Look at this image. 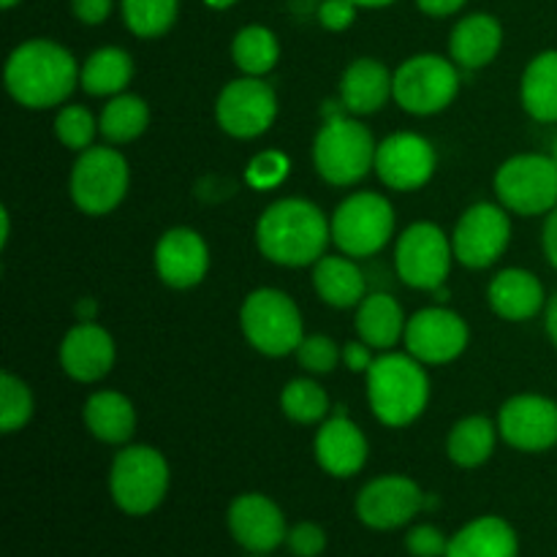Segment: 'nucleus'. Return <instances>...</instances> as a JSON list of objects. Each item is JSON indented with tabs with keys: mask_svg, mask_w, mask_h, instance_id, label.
Listing matches in <instances>:
<instances>
[{
	"mask_svg": "<svg viewBox=\"0 0 557 557\" xmlns=\"http://www.w3.org/2000/svg\"><path fill=\"white\" fill-rule=\"evenodd\" d=\"M71 9L82 25H101L112 14V0H71Z\"/></svg>",
	"mask_w": 557,
	"mask_h": 557,
	"instance_id": "nucleus-43",
	"label": "nucleus"
},
{
	"mask_svg": "<svg viewBox=\"0 0 557 557\" xmlns=\"http://www.w3.org/2000/svg\"><path fill=\"white\" fill-rule=\"evenodd\" d=\"M343 362H346V368L354 370V373H368L370 364H373V348L364 341L346 343V348H343Z\"/></svg>",
	"mask_w": 557,
	"mask_h": 557,
	"instance_id": "nucleus-44",
	"label": "nucleus"
},
{
	"mask_svg": "<svg viewBox=\"0 0 557 557\" xmlns=\"http://www.w3.org/2000/svg\"><path fill=\"white\" fill-rule=\"evenodd\" d=\"M250 557H270V555H250Z\"/></svg>",
	"mask_w": 557,
	"mask_h": 557,
	"instance_id": "nucleus-53",
	"label": "nucleus"
},
{
	"mask_svg": "<svg viewBox=\"0 0 557 557\" xmlns=\"http://www.w3.org/2000/svg\"><path fill=\"white\" fill-rule=\"evenodd\" d=\"M495 196L500 207L517 215H544L557 207V163L553 156L522 152L495 172Z\"/></svg>",
	"mask_w": 557,
	"mask_h": 557,
	"instance_id": "nucleus-8",
	"label": "nucleus"
},
{
	"mask_svg": "<svg viewBox=\"0 0 557 557\" xmlns=\"http://www.w3.org/2000/svg\"><path fill=\"white\" fill-rule=\"evenodd\" d=\"M395 74L375 58H359L343 71L341 103L346 112L373 114L392 98Z\"/></svg>",
	"mask_w": 557,
	"mask_h": 557,
	"instance_id": "nucleus-22",
	"label": "nucleus"
},
{
	"mask_svg": "<svg viewBox=\"0 0 557 557\" xmlns=\"http://www.w3.org/2000/svg\"><path fill=\"white\" fill-rule=\"evenodd\" d=\"M424 498L428 493L413 479L379 476L359 490L357 517L373 531H395L424 511Z\"/></svg>",
	"mask_w": 557,
	"mask_h": 557,
	"instance_id": "nucleus-14",
	"label": "nucleus"
},
{
	"mask_svg": "<svg viewBox=\"0 0 557 557\" xmlns=\"http://www.w3.org/2000/svg\"><path fill=\"white\" fill-rule=\"evenodd\" d=\"M332 226L324 212L308 199H281L261 212L256 245L261 256L281 267L315 264L326 253Z\"/></svg>",
	"mask_w": 557,
	"mask_h": 557,
	"instance_id": "nucleus-2",
	"label": "nucleus"
},
{
	"mask_svg": "<svg viewBox=\"0 0 557 557\" xmlns=\"http://www.w3.org/2000/svg\"><path fill=\"white\" fill-rule=\"evenodd\" d=\"M359 9H384V5H392L395 0H354Z\"/></svg>",
	"mask_w": 557,
	"mask_h": 557,
	"instance_id": "nucleus-49",
	"label": "nucleus"
},
{
	"mask_svg": "<svg viewBox=\"0 0 557 557\" xmlns=\"http://www.w3.org/2000/svg\"><path fill=\"white\" fill-rule=\"evenodd\" d=\"M408 319L403 315V308L389 294H368L357 305V332L359 341L368 343L370 348L386 351L406 335Z\"/></svg>",
	"mask_w": 557,
	"mask_h": 557,
	"instance_id": "nucleus-28",
	"label": "nucleus"
},
{
	"mask_svg": "<svg viewBox=\"0 0 557 557\" xmlns=\"http://www.w3.org/2000/svg\"><path fill=\"white\" fill-rule=\"evenodd\" d=\"M156 270L158 277L172 288L199 286L210 270V250L201 234L185 226L163 232L156 245Z\"/></svg>",
	"mask_w": 557,
	"mask_h": 557,
	"instance_id": "nucleus-19",
	"label": "nucleus"
},
{
	"mask_svg": "<svg viewBox=\"0 0 557 557\" xmlns=\"http://www.w3.org/2000/svg\"><path fill=\"white\" fill-rule=\"evenodd\" d=\"M120 9L134 36L158 38L177 22L180 0H120Z\"/></svg>",
	"mask_w": 557,
	"mask_h": 557,
	"instance_id": "nucleus-34",
	"label": "nucleus"
},
{
	"mask_svg": "<svg viewBox=\"0 0 557 557\" xmlns=\"http://www.w3.org/2000/svg\"><path fill=\"white\" fill-rule=\"evenodd\" d=\"M368 400L386 428H408L430 403V379L411 354L375 357L368 370Z\"/></svg>",
	"mask_w": 557,
	"mask_h": 557,
	"instance_id": "nucleus-3",
	"label": "nucleus"
},
{
	"mask_svg": "<svg viewBox=\"0 0 557 557\" xmlns=\"http://www.w3.org/2000/svg\"><path fill=\"white\" fill-rule=\"evenodd\" d=\"M286 547L294 557H319L326 549L324 528L315 522H297L294 528H288Z\"/></svg>",
	"mask_w": 557,
	"mask_h": 557,
	"instance_id": "nucleus-40",
	"label": "nucleus"
},
{
	"mask_svg": "<svg viewBox=\"0 0 557 557\" xmlns=\"http://www.w3.org/2000/svg\"><path fill=\"white\" fill-rule=\"evenodd\" d=\"M239 326L256 351L286 357L302 343V315L294 299L277 288H256L239 308Z\"/></svg>",
	"mask_w": 557,
	"mask_h": 557,
	"instance_id": "nucleus-6",
	"label": "nucleus"
},
{
	"mask_svg": "<svg viewBox=\"0 0 557 557\" xmlns=\"http://www.w3.org/2000/svg\"><path fill=\"white\" fill-rule=\"evenodd\" d=\"M490 308L506 321H528L542 313L544 308V286L533 272L511 267L498 272L490 283Z\"/></svg>",
	"mask_w": 557,
	"mask_h": 557,
	"instance_id": "nucleus-24",
	"label": "nucleus"
},
{
	"mask_svg": "<svg viewBox=\"0 0 557 557\" xmlns=\"http://www.w3.org/2000/svg\"><path fill=\"white\" fill-rule=\"evenodd\" d=\"M33 417V395L14 373H0V430L5 435L25 428Z\"/></svg>",
	"mask_w": 557,
	"mask_h": 557,
	"instance_id": "nucleus-36",
	"label": "nucleus"
},
{
	"mask_svg": "<svg viewBox=\"0 0 557 557\" xmlns=\"http://www.w3.org/2000/svg\"><path fill=\"white\" fill-rule=\"evenodd\" d=\"M553 158H555V163H557V136H555V141H553Z\"/></svg>",
	"mask_w": 557,
	"mask_h": 557,
	"instance_id": "nucleus-52",
	"label": "nucleus"
},
{
	"mask_svg": "<svg viewBox=\"0 0 557 557\" xmlns=\"http://www.w3.org/2000/svg\"><path fill=\"white\" fill-rule=\"evenodd\" d=\"M332 243L351 259H368L379 253L395 232V207L373 190H359L337 205L330 221Z\"/></svg>",
	"mask_w": 557,
	"mask_h": 557,
	"instance_id": "nucleus-7",
	"label": "nucleus"
},
{
	"mask_svg": "<svg viewBox=\"0 0 557 557\" xmlns=\"http://www.w3.org/2000/svg\"><path fill=\"white\" fill-rule=\"evenodd\" d=\"M228 533L250 555H270L286 542L288 525L281 506L261 493H245L228 506Z\"/></svg>",
	"mask_w": 557,
	"mask_h": 557,
	"instance_id": "nucleus-18",
	"label": "nucleus"
},
{
	"mask_svg": "<svg viewBox=\"0 0 557 557\" xmlns=\"http://www.w3.org/2000/svg\"><path fill=\"white\" fill-rule=\"evenodd\" d=\"M96 313H98L96 299H79V302H76V319L79 321H96Z\"/></svg>",
	"mask_w": 557,
	"mask_h": 557,
	"instance_id": "nucleus-48",
	"label": "nucleus"
},
{
	"mask_svg": "<svg viewBox=\"0 0 557 557\" xmlns=\"http://www.w3.org/2000/svg\"><path fill=\"white\" fill-rule=\"evenodd\" d=\"M406 549L411 557H446L449 539L435 525H413L406 533Z\"/></svg>",
	"mask_w": 557,
	"mask_h": 557,
	"instance_id": "nucleus-41",
	"label": "nucleus"
},
{
	"mask_svg": "<svg viewBox=\"0 0 557 557\" xmlns=\"http://www.w3.org/2000/svg\"><path fill=\"white\" fill-rule=\"evenodd\" d=\"M451 259H455L451 239L435 223H413L397 239V277L419 292H435L444 286L451 272Z\"/></svg>",
	"mask_w": 557,
	"mask_h": 557,
	"instance_id": "nucleus-11",
	"label": "nucleus"
},
{
	"mask_svg": "<svg viewBox=\"0 0 557 557\" xmlns=\"http://www.w3.org/2000/svg\"><path fill=\"white\" fill-rule=\"evenodd\" d=\"M504 44V27L493 14H468L449 36V54L460 69L476 71L495 60Z\"/></svg>",
	"mask_w": 557,
	"mask_h": 557,
	"instance_id": "nucleus-23",
	"label": "nucleus"
},
{
	"mask_svg": "<svg viewBox=\"0 0 557 557\" xmlns=\"http://www.w3.org/2000/svg\"><path fill=\"white\" fill-rule=\"evenodd\" d=\"M498 433L511 449L539 455L557 446V403L544 395H517L498 413Z\"/></svg>",
	"mask_w": 557,
	"mask_h": 557,
	"instance_id": "nucleus-16",
	"label": "nucleus"
},
{
	"mask_svg": "<svg viewBox=\"0 0 557 557\" xmlns=\"http://www.w3.org/2000/svg\"><path fill=\"white\" fill-rule=\"evenodd\" d=\"M297 362L310 373H332L341 364L343 351L337 343L326 335H308L297 346Z\"/></svg>",
	"mask_w": 557,
	"mask_h": 557,
	"instance_id": "nucleus-38",
	"label": "nucleus"
},
{
	"mask_svg": "<svg viewBox=\"0 0 557 557\" xmlns=\"http://www.w3.org/2000/svg\"><path fill=\"white\" fill-rule=\"evenodd\" d=\"M520 98L533 120L557 123V49H547L528 63Z\"/></svg>",
	"mask_w": 557,
	"mask_h": 557,
	"instance_id": "nucleus-29",
	"label": "nucleus"
},
{
	"mask_svg": "<svg viewBox=\"0 0 557 557\" xmlns=\"http://www.w3.org/2000/svg\"><path fill=\"white\" fill-rule=\"evenodd\" d=\"M511 239V221L504 207L479 201L468 207L451 234L455 259L468 270H484L506 253Z\"/></svg>",
	"mask_w": 557,
	"mask_h": 557,
	"instance_id": "nucleus-13",
	"label": "nucleus"
},
{
	"mask_svg": "<svg viewBox=\"0 0 557 557\" xmlns=\"http://www.w3.org/2000/svg\"><path fill=\"white\" fill-rule=\"evenodd\" d=\"M375 139L368 125L337 114L326 117L313 141V163L330 185H354L375 166Z\"/></svg>",
	"mask_w": 557,
	"mask_h": 557,
	"instance_id": "nucleus-4",
	"label": "nucleus"
},
{
	"mask_svg": "<svg viewBox=\"0 0 557 557\" xmlns=\"http://www.w3.org/2000/svg\"><path fill=\"white\" fill-rule=\"evenodd\" d=\"M313 286L332 308H357L368 297L362 270L346 256H321L313 264Z\"/></svg>",
	"mask_w": 557,
	"mask_h": 557,
	"instance_id": "nucleus-26",
	"label": "nucleus"
},
{
	"mask_svg": "<svg viewBox=\"0 0 557 557\" xmlns=\"http://www.w3.org/2000/svg\"><path fill=\"white\" fill-rule=\"evenodd\" d=\"M468 337L471 332L462 315L446 308H424L408 319L403 343L422 364H446L466 351Z\"/></svg>",
	"mask_w": 557,
	"mask_h": 557,
	"instance_id": "nucleus-15",
	"label": "nucleus"
},
{
	"mask_svg": "<svg viewBox=\"0 0 557 557\" xmlns=\"http://www.w3.org/2000/svg\"><path fill=\"white\" fill-rule=\"evenodd\" d=\"M288 177V158L277 150H264L250 158L245 183L256 190H270Z\"/></svg>",
	"mask_w": 557,
	"mask_h": 557,
	"instance_id": "nucleus-39",
	"label": "nucleus"
},
{
	"mask_svg": "<svg viewBox=\"0 0 557 557\" xmlns=\"http://www.w3.org/2000/svg\"><path fill=\"white\" fill-rule=\"evenodd\" d=\"M281 408L292 422L315 424L324 422L330 413V397L315 381L294 379L286 389L281 392Z\"/></svg>",
	"mask_w": 557,
	"mask_h": 557,
	"instance_id": "nucleus-35",
	"label": "nucleus"
},
{
	"mask_svg": "<svg viewBox=\"0 0 557 557\" xmlns=\"http://www.w3.org/2000/svg\"><path fill=\"white\" fill-rule=\"evenodd\" d=\"M460 65L441 54H413L395 71L392 98L411 114L444 112L460 90Z\"/></svg>",
	"mask_w": 557,
	"mask_h": 557,
	"instance_id": "nucleus-9",
	"label": "nucleus"
},
{
	"mask_svg": "<svg viewBox=\"0 0 557 557\" xmlns=\"http://www.w3.org/2000/svg\"><path fill=\"white\" fill-rule=\"evenodd\" d=\"M98 123L90 114V109L85 107H63L54 117V134H58L60 145H65L69 150H87L92 147V136H96Z\"/></svg>",
	"mask_w": 557,
	"mask_h": 557,
	"instance_id": "nucleus-37",
	"label": "nucleus"
},
{
	"mask_svg": "<svg viewBox=\"0 0 557 557\" xmlns=\"http://www.w3.org/2000/svg\"><path fill=\"white\" fill-rule=\"evenodd\" d=\"M544 326H547L549 341H553L555 348H557V294L547 302V313H544Z\"/></svg>",
	"mask_w": 557,
	"mask_h": 557,
	"instance_id": "nucleus-47",
	"label": "nucleus"
},
{
	"mask_svg": "<svg viewBox=\"0 0 557 557\" xmlns=\"http://www.w3.org/2000/svg\"><path fill=\"white\" fill-rule=\"evenodd\" d=\"M207 5H210V9H215V11H223V9H232L234 3H237V0H205Z\"/></svg>",
	"mask_w": 557,
	"mask_h": 557,
	"instance_id": "nucleus-50",
	"label": "nucleus"
},
{
	"mask_svg": "<svg viewBox=\"0 0 557 557\" xmlns=\"http://www.w3.org/2000/svg\"><path fill=\"white\" fill-rule=\"evenodd\" d=\"M218 125L234 139H256L267 134L277 117V96L261 76L228 82L215 101Z\"/></svg>",
	"mask_w": 557,
	"mask_h": 557,
	"instance_id": "nucleus-12",
	"label": "nucleus"
},
{
	"mask_svg": "<svg viewBox=\"0 0 557 557\" xmlns=\"http://www.w3.org/2000/svg\"><path fill=\"white\" fill-rule=\"evenodd\" d=\"M315 460L330 476L348 479L357 476L368 462V438L362 430L341 411L337 406L335 417L326 419L315 433Z\"/></svg>",
	"mask_w": 557,
	"mask_h": 557,
	"instance_id": "nucleus-21",
	"label": "nucleus"
},
{
	"mask_svg": "<svg viewBox=\"0 0 557 557\" xmlns=\"http://www.w3.org/2000/svg\"><path fill=\"white\" fill-rule=\"evenodd\" d=\"M542 245H544V253H547L549 264H553L557 270V207L553 212H547V223H544Z\"/></svg>",
	"mask_w": 557,
	"mask_h": 557,
	"instance_id": "nucleus-46",
	"label": "nucleus"
},
{
	"mask_svg": "<svg viewBox=\"0 0 557 557\" xmlns=\"http://www.w3.org/2000/svg\"><path fill=\"white\" fill-rule=\"evenodd\" d=\"M134 76V60L120 47H101L79 71V85L90 96H120Z\"/></svg>",
	"mask_w": 557,
	"mask_h": 557,
	"instance_id": "nucleus-30",
	"label": "nucleus"
},
{
	"mask_svg": "<svg viewBox=\"0 0 557 557\" xmlns=\"http://www.w3.org/2000/svg\"><path fill=\"white\" fill-rule=\"evenodd\" d=\"M435 147L424 136L400 131L375 147V174L392 190H419L435 174Z\"/></svg>",
	"mask_w": 557,
	"mask_h": 557,
	"instance_id": "nucleus-17",
	"label": "nucleus"
},
{
	"mask_svg": "<svg viewBox=\"0 0 557 557\" xmlns=\"http://www.w3.org/2000/svg\"><path fill=\"white\" fill-rule=\"evenodd\" d=\"M147 125H150V107L145 103V98L134 96V92L114 96L98 117V131L112 145H128V141L139 139Z\"/></svg>",
	"mask_w": 557,
	"mask_h": 557,
	"instance_id": "nucleus-32",
	"label": "nucleus"
},
{
	"mask_svg": "<svg viewBox=\"0 0 557 557\" xmlns=\"http://www.w3.org/2000/svg\"><path fill=\"white\" fill-rule=\"evenodd\" d=\"M468 0H417L419 9L428 16H451L466 5Z\"/></svg>",
	"mask_w": 557,
	"mask_h": 557,
	"instance_id": "nucleus-45",
	"label": "nucleus"
},
{
	"mask_svg": "<svg viewBox=\"0 0 557 557\" xmlns=\"http://www.w3.org/2000/svg\"><path fill=\"white\" fill-rule=\"evenodd\" d=\"M128 161L114 147H87L71 169V199L85 215H107L128 190Z\"/></svg>",
	"mask_w": 557,
	"mask_h": 557,
	"instance_id": "nucleus-10",
	"label": "nucleus"
},
{
	"mask_svg": "<svg viewBox=\"0 0 557 557\" xmlns=\"http://www.w3.org/2000/svg\"><path fill=\"white\" fill-rule=\"evenodd\" d=\"M446 557H520V539L504 517H479L449 539Z\"/></svg>",
	"mask_w": 557,
	"mask_h": 557,
	"instance_id": "nucleus-25",
	"label": "nucleus"
},
{
	"mask_svg": "<svg viewBox=\"0 0 557 557\" xmlns=\"http://www.w3.org/2000/svg\"><path fill=\"white\" fill-rule=\"evenodd\" d=\"M5 90L25 109H52L74 92L79 82L74 54L49 38L20 44L5 60Z\"/></svg>",
	"mask_w": 557,
	"mask_h": 557,
	"instance_id": "nucleus-1",
	"label": "nucleus"
},
{
	"mask_svg": "<svg viewBox=\"0 0 557 557\" xmlns=\"http://www.w3.org/2000/svg\"><path fill=\"white\" fill-rule=\"evenodd\" d=\"M498 428L487 417H468L451 428L446 451L449 460L460 468H479L493 457Z\"/></svg>",
	"mask_w": 557,
	"mask_h": 557,
	"instance_id": "nucleus-31",
	"label": "nucleus"
},
{
	"mask_svg": "<svg viewBox=\"0 0 557 557\" xmlns=\"http://www.w3.org/2000/svg\"><path fill=\"white\" fill-rule=\"evenodd\" d=\"M232 60L245 76H264L281 60V44L270 27L248 25L234 36Z\"/></svg>",
	"mask_w": 557,
	"mask_h": 557,
	"instance_id": "nucleus-33",
	"label": "nucleus"
},
{
	"mask_svg": "<svg viewBox=\"0 0 557 557\" xmlns=\"http://www.w3.org/2000/svg\"><path fill=\"white\" fill-rule=\"evenodd\" d=\"M359 5L354 0H321L319 3V22L321 27L332 33H341L354 25Z\"/></svg>",
	"mask_w": 557,
	"mask_h": 557,
	"instance_id": "nucleus-42",
	"label": "nucleus"
},
{
	"mask_svg": "<svg viewBox=\"0 0 557 557\" xmlns=\"http://www.w3.org/2000/svg\"><path fill=\"white\" fill-rule=\"evenodd\" d=\"M16 3H20V0H0V5H3V9H14Z\"/></svg>",
	"mask_w": 557,
	"mask_h": 557,
	"instance_id": "nucleus-51",
	"label": "nucleus"
},
{
	"mask_svg": "<svg viewBox=\"0 0 557 557\" xmlns=\"http://www.w3.org/2000/svg\"><path fill=\"white\" fill-rule=\"evenodd\" d=\"M169 490V462L152 446H125L109 471V493L120 511L145 517L163 504Z\"/></svg>",
	"mask_w": 557,
	"mask_h": 557,
	"instance_id": "nucleus-5",
	"label": "nucleus"
},
{
	"mask_svg": "<svg viewBox=\"0 0 557 557\" xmlns=\"http://www.w3.org/2000/svg\"><path fill=\"white\" fill-rule=\"evenodd\" d=\"M60 368L79 384H96L114 368V341L96 321H79L60 343Z\"/></svg>",
	"mask_w": 557,
	"mask_h": 557,
	"instance_id": "nucleus-20",
	"label": "nucleus"
},
{
	"mask_svg": "<svg viewBox=\"0 0 557 557\" xmlns=\"http://www.w3.org/2000/svg\"><path fill=\"white\" fill-rule=\"evenodd\" d=\"M82 417H85L87 430L103 444H125L136 430L134 403L120 392L103 389L90 395Z\"/></svg>",
	"mask_w": 557,
	"mask_h": 557,
	"instance_id": "nucleus-27",
	"label": "nucleus"
}]
</instances>
